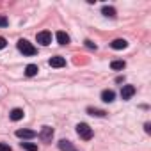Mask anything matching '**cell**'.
<instances>
[{
  "label": "cell",
  "mask_w": 151,
  "mask_h": 151,
  "mask_svg": "<svg viewBox=\"0 0 151 151\" xmlns=\"http://www.w3.org/2000/svg\"><path fill=\"white\" fill-rule=\"evenodd\" d=\"M18 50H20L23 55H36V53H37V48H36L32 43H29L27 39H20V41H18Z\"/></svg>",
  "instance_id": "1"
},
{
  "label": "cell",
  "mask_w": 151,
  "mask_h": 151,
  "mask_svg": "<svg viewBox=\"0 0 151 151\" xmlns=\"http://www.w3.org/2000/svg\"><path fill=\"white\" fill-rule=\"evenodd\" d=\"M77 133H78L80 139H84V140H91V139H93V128H91L89 124H86V123H78V124H77Z\"/></svg>",
  "instance_id": "2"
},
{
  "label": "cell",
  "mask_w": 151,
  "mask_h": 151,
  "mask_svg": "<svg viewBox=\"0 0 151 151\" xmlns=\"http://www.w3.org/2000/svg\"><path fill=\"white\" fill-rule=\"evenodd\" d=\"M37 43L39 45H43V46H48L50 43H52V32H48V30H43V32H39L37 34Z\"/></svg>",
  "instance_id": "3"
},
{
  "label": "cell",
  "mask_w": 151,
  "mask_h": 151,
  "mask_svg": "<svg viewBox=\"0 0 151 151\" xmlns=\"http://www.w3.org/2000/svg\"><path fill=\"white\" fill-rule=\"evenodd\" d=\"M52 137H53V130H52L50 126H43V128H41V132H39V139H41V140H45V142H50V140H52Z\"/></svg>",
  "instance_id": "4"
},
{
  "label": "cell",
  "mask_w": 151,
  "mask_h": 151,
  "mask_svg": "<svg viewBox=\"0 0 151 151\" xmlns=\"http://www.w3.org/2000/svg\"><path fill=\"white\" fill-rule=\"evenodd\" d=\"M133 94H135V87L133 86H123V89H121V98L123 100H130Z\"/></svg>",
  "instance_id": "5"
},
{
  "label": "cell",
  "mask_w": 151,
  "mask_h": 151,
  "mask_svg": "<svg viewBox=\"0 0 151 151\" xmlns=\"http://www.w3.org/2000/svg\"><path fill=\"white\" fill-rule=\"evenodd\" d=\"M37 133L34 132V130H16V137H20V139H34Z\"/></svg>",
  "instance_id": "6"
},
{
  "label": "cell",
  "mask_w": 151,
  "mask_h": 151,
  "mask_svg": "<svg viewBox=\"0 0 151 151\" xmlns=\"http://www.w3.org/2000/svg\"><path fill=\"white\" fill-rule=\"evenodd\" d=\"M59 149H60V151H78L77 147L73 146V142H69V140H66V139H62V140L59 142Z\"/></svg>",
  "instance_id": "7"
},
{
  "label": "cell",
  "mask_w": 151,
  "mask_h": 151,
  "mask_svg": "<svg viewBox=\"0 0 151 151\" xmlns=\"http://www.w3.org/2000/svg\"><path fill=\"white\" fill-rule=\"evenodd\" d=\"M48 64L52 66V68H62V66H66V59L64 57H52L50 60H48Z\"/></svg>",
  "instance_id": "8"
},
{
  "label": "cell",
  "mask_w": 151,
  "mask_h": 151,
  "mask_svg": "<svg viewBox=\"0 0 151 151\" xmlns=\"http://www.w3.org/2000/svg\"><path fill=\"white\" fill-rule=\"evenodd\" d=\"M55 37H57V43H59V45H68V43H69V36H68L64 30H59V32L55 34Z\"/></svg>",
  "instance_id": "9"
},
{
  "label": "cell",
  "mask_w": 151,
  "mask_h": 151,
  "mask_svg": "<svg viewBox=\"0 0 151 151\" xmlns=\"http://www.w3.org/2000/svg\"><path fill=\"white\" fill-rule=\"evenodd\" d=\"M114 98H116V94H114V91H110V89H105V91L101 93V100H103L105 103H112Z\"/></svg>",
  "instance_id": "10"
},
{
  "label": "cell",
  "mask_w": 151,
  "mask_h": 151,
  "mask_svg": "<svg viewBox=\"0 0 151 151\" xmlns=\"http://www.w3.org/2000/svg\"><path fill=\"white\" fill-rule=\"evenodd\" d=\"M23 116H25V112H23L22 109H13L11 114H9V117H11L13 121H20V119H23Z\"/></svg>",
  "instance_id": "11"
},
{
  "label": "cell",
  "mask_w": 151,
  "mask_h": 151,
  "mask_svg": "<svg viewBox=\"0 0 151 151\" xmlns=\"http://www.w3.org/2000/svg\"><path fill=\"white\" fill-rule=\"evenodd\" d=\"M110 46H112L114 50H123V48L128 46V43H126L124 39H114V41L110 43Z\"/></svg>",
  "instance_id": "12"
},
{
  "label": "cell",
  "mask_w": 151,
  "mask_h": 151,
  "mask_svg": "<svg viewBox=\"0 0 151 151\" xmlns=\"http://www.w3.org/2000/svg\"><path fill=\"white\" fill-rule=\"evenodd\" d=\"M37 71H39V68H37L36 64H29V66L25 68V75H27V77H34Z\"/></svg>",
  "instance_id": "13"
},
{
  "label": "cell",
  "mask_w": 151,
  "mask_h": 151,
  "mask_svg": "<svg viewBox=\"0 0 151 151\" xmlns=\"http://www.w3.org/2000/svg\"><path fill=\"white\" fill-rule=\"evenodd\" d=\"M101 13H103L105 16H109V18H114V16H116V9L110 7V6H103V7H101Z\"/></svg>",
  "instance_id": "14"
},
{
  "label": "cell",
  "mask_w": 151,
  "mask_h": 151,
  "mask_svg": "<svg viewBox=\"0 0 151 151\" xmlns=\"http://www.w3.org/2000/svg\"><path fill=\"white\" fill-rule=\"evenodd\" d=\"M124 66H126V62H124V60H112V62H110V68H112V69H116V71L124 69Z\"/></svg>",
  "instance_id": "15"
},
{
  "label": "cell",
  "mask_w": 151,
  "mask_h": 151,
  "mask_svg": "<svg viewBox=\"0 0 151 151\" xmlns=\"http://www.w3.org/2000/svg\"><path fill=\"white\" fill-rule=\"evenodd\" d=\"M87 112H89L91 116H96V117H103V116L107 114L105 110H101V109H93V107H89V109H87Z\"/></svg>",
  "instance_id": "16"
},
{
  "label": "cell",
  "mask_w": 151,
  "mask_h": 151,
  "mask_svg": "<svg viewBox=\"0 0 151 151\" xmlns=\"http://www.w3.org/2000/svg\"><path fill=\"white\" fill-rule=\"evenodd\" d=\"M22 147L25 151H37V144H32V142H22Z\"/></svg>",
  "instance_id": "17"
},
{
  "label": "cell",
  "mask_w": 151,
  "mask_h": 151,
  "mask_svg": "<svg viewBox=\"0 0 151 151\" xmlns=\"http://www.w3.org/2000/svg\"><path fill=\"white\" fill-rule=\"evenodd\" d=\"M0 151H11V146H9V144H4V142H2V144H0Z\"/></svg>",
  "instance_id": "18"
},
{
  "label": "cell",
  "mask_w": 151,
  "mask_h": 151,
  "mask_svg": "<svg viewBox=\"0 0 151 151\" xmlns=\"http://www.w3.org/2000/svg\"><path fill=\"white\" fill-rule=\"evenodd\" d=\"M0 27H7V18L0 16Z\"/></svg>",
  "instance_id": "19"
},
{
  "label": "cell",
  "mask_w": 151,
  "mask_h": 151,
  "mask_svg": "<svg viewBox=\"0 0 151 151\" xmlns=\"http://www.w3.org/2000/svg\"><path fill=\"white\" fill-rule=\"evenodd\" d=\"M86 46H87V48H94V50H96V45H94L93 41H89V39L86 41Z\"/></svg>",
  "instance_id": "20"
},
{
  "label": "cell",
  "mask_w": 151,
  "mask_h": 151,
  "mask_svg": "<svg viewBox=\"0 0 151 151\" xmlns=\"http://www.w3.org/2000/svg\"><path fill=\"white\" fill-rule=\"evenodd\" d=\"M2 48H6V39L0 37V50H2Z\"/></svg>",
  "instance_id": "21"
},
{
  "label": "cell",
  "mask_w": 151,
  "mask_h": 151,
  "mask_svg": "<svg viewBox=\"0 0 151 151\" xmlns=\"http://www.w3.org/2000/svg\"><path fill=\"white\" fill-rule=\"evenodd\" d=\"M144 128H146V132H147V133L151 132V124H149V123H146V126H144Z\"/></svg>",
  "instance_id": "22"
}]
</instances>
